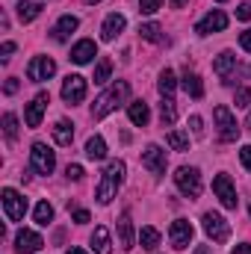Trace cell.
I'll return each mask as SVG.
<instances>
[{
	"instance_id": "1",
	"label": "cell",
	"mask_w": 251,
	"mask_h": 254,
	"mask_svg": "<svg viewBox=\"0 0 251 254\" xmlns=\"http://www.w3.org/2000/svg\"><path fill=\"white\" fill-rule=\"evenodd\" d=\"M127 95H130V83H125V80H122V83H113V86H110V89H107V92L92 104V116H95V119L110 116L113 110H119V107L125 104Z\"/></svg>"
},
{
	"instance_id": "2",
	"label": "cell",
	"mask_w": 251,
	"mask_h": 254,
	"mask_svg": "<svg viewBox=\"0 0 251 254\" xmlns=\"http://www.w3.org/2000/svg\"><path fill=\"white\" fill-rule=\"evenodd\" d=\"M125 172H127V166L122 160H113V163L104 169V178H101V184H98V201H101V204H110V201L116 198V192H119L122 181H125Z\"/></svg>"
},
{
	"instance_id": "3",
	"label": "cell",
	"mask_w": 251,
	"mask_h": 254,
	"mask_svg": "<svg viewBox=\"0 0 251 254\" xmlns=\"http://www.w3.org/2000/svg\"><path fill=\"white\" fill-rule=\"evenodd\" d=\"M30 163H33V169H36L39 175H51L54 166H57V157H54V151H51L45 142H36L33 151H30Z\"/></svg>"
},
{
	"instance_id": "4",
	"label": "cell",
	"mask_w": 251,
	"mask_h": 254,
	"mask_svg": "<svg viewBox=\"0 0 251 254\" xmlns=\"http://www.w3.org/2000/svg\"><path fill=\"white\" fill-rule=\"evenodd\" d=\"M204 231H207V237L213 240V243H228L231 240V225L219 216V213H204Z\"/></svg>"
},
{
	"instance_id": "5",
	"label": "cell",
	"mask_w": 251,
	"mask_h": 254,
	"mask_svg": "<svg viewBox=\"0 0 251 254\" xmlns=\"http://www.w3.org/2000/svg\"><path fill=\"white\" fill-rule=\"evenodd\" d=\"M216 125H219V139L222 142H234L237 136H240V125H237V119H234V113L228 110V107H216Z\"/></svg>"
},
{
	"instance_id": "6",
	"label": "cell",
	"mask_w": 251,
	"mask_h": 254,
	"mask_svg": "<svg viewBox=\"0 0 251 254\" xmlns=\"http://www.w3.org/2000/svg\"><path fill=\"white\" fill-rule=\"evenodd\" d=\"M175 184H178V190L184 192L187 198H198L201 195V175H198V169H178V175H175Z\"/></svg>"
},
{
	"instance_id": "7",
	"label": "cell",
	"mask_w": 251,
	"mask_h": 254,
	"mask_svg": "<svg viewBox=\"0 0 251 254\" xmlns=\"http://www.w3.org/2000/svg\"><path fill=\"white\" fill-rule=\"evenodd\" d=\"M213 71L219 74V80H222V83H228V86H231V83L240 77V63H237V57H234V54H228V51H225V54H219V57H216Z\"/></svg>"
},
{
	"instance_id": "8",
	"label": "cell",
	"mask_w": 251,
	"mask_h": 254,
	"mask_svg": "<svg viewBox=\"0 0 251 254\" xmlns=\"http://www.w3.org/2000/svg\"><path fill=\"white\" fill-rule=\"evenodd\" d=\"M3 210H6V219H9V222H21L24 213H27V198L6 187V190H3Z\"/></svg>"
},
{
	"instance_id": "9",
	"label": "cell",
	"mask_w": 251,
	"mask_h": 254,
	"mask_svg": "<svg viewBox=\"0 0 251 254\" xmlns=\"http://www.w3.org/2000/svg\"><path fill=\"white\" fill-rule=\"evenodd\" d=\"M86 98V77L80 74H68L63 83V101L65 104H80Z\"/></svg>"
},
{
	"instance_id": "10",
	"label": "cell",
	"mask_w": 251,
	"mask_h": 254,
	"mask_svg": "<svg viewBox=\"0 0 251 254\" xmlns=\"http://www.w3.org/2000/svg\"><path fill=\"white\" fill-rule=\"evenodd\" d=\"M213 192L219 195V201H222L228 210H237L240 198H237V190H234V184H231L228 175H216V181H213Z\"/></svg>"
},
{
	"instance_id": "11",
	"label": "cell",
	"mask_w": 251,
	"mask_h": 254,
	"mask_svg": "<svg viewBox=\"0 0 251 254\" xmlns=\"http://www.w3.org/2000/svg\"><path fill=\"white\" fill-rule=\"evenodd\" d=\"M54 71H57V63H54L51 57H36L33 63L27 65V77H30L33 83H45V80H51Z\"/></svg>"
},
{
	"instance_id": "12",
	"label": "cell",
	"mask_w": 251,
	"mask_h": 254,
	"mask_svg": "<svg viewBox=\"0 0 251 254\" xmlns=\"http://www.w3.org/2000/svg\"><path fill=\"white\" fill-rule=\"evenodd\" d=\"M225 27H228V15H225V12H219V9H213V12H207V15L195 24V33L210 36V33H222Z\"/></svg>"
},
{
	"instance_id": "13",
	"label": "cell",
	"mask_w": 251,
	"mask_h": 254,
	"mask_svg": "<svg viewBox=\"0 0 251 254\" xmlns=\"http://www.w3.org/2000/svg\"><path fill=\"white\" fill-rule=\"evenodd\" d=\"M142 166L151 172V175H166V151L163 148H157V145H148L145 151H142Z\"/></svg>"
},
{
	"instance_id": "14",
	"label": "cell",
	"mask_w": 251,
	"mask_h": 254,
	"mask_svg": "<svg viewBox=\"0 0 251 254\" xmlns=\"http://www.w3.org/2000/svg\"><path fill=\"white\" fill-rule=\"evenodd\" d=\"M48 104H51V95H48V92H39V95L30 101V107H27V127L42 125V116H45Z\"/></svg>"
},
{
	"instance_id": "15",
	"label": "cell",
	"mask_w": 251,
	"mask_h": 254,
	"mask_svg": "<svg viewBox=\"0 0 251 254\" xmlns=\"http://www.w3.org/2000/svg\"><path fill=\"white\" fill-rule=\"evenodd\" d=\"M42 246H45V240L36 231H18V237H15V252L18 254H36Z\"/></svg>"
},
{
	"instance_id": "16",
	"label": "cell",
	"mask_w": 251,
	"mask_h": 254,
	"mask_svg": "<svg viewBox=\"0 0 251 254\" xmlns=\"http://www.w3.org/2000/svg\"><path fill=\"white\" fill-rule=\"evenodd\" d=\"M169 234H172V246H175L178 252H184L189 243H192V234H195V231H192V225H189L187 219H178V222H172V231H169Z\"/></svg>"
},
{
	"instance_id": "17",
	"label": "cell",
	"mask_w": 251,
	"mask_h": 254,
	"mask_svg": "<svg viewBox=\"0 0 251 254\" xmlns=\"http://www.w3.org/2000/svg\"><path fill=\"white\" fill-rule=\"evenodd\" d=\"M92 57H98V48H95L92 39H83V42H77V45L71 48V63L86 65V63H92Z\"/></svg>"
},
{
	"instance_id": "18",
	"label": "cell",
	"mask_w": 251,
	"mask_h": 254,
	"mask_svg": "<svg viewBox=\"0 0 251 254\" xmlns=\"http://www.w3.org/2000/svg\"><path fill=\"white\" fill-rule=\"evenodd\" d=\"M127 27L125 15H119V12H113V15H107V21H104V27H101V36L107 39V42H113L122 30Z\"/></svg>"
},
{
	"instance_id": "19",
	"label": "cell",
	"mask_w": 251,
	"mask_h": 254,
	"mask_svg": "<svg viewBox=\"0 0 251 254\" xmlns=\"http://www.w3.org/2000/svg\"><path fill=\"white\" fill-rule=\"evenodd\" d=\"M74 30H77V18H74V15H63V18L54 24V30H51V39H54V42H65V39H68Z\"/></svg>"
},
{
	"instance_id": "20",
	"label": "cell",
	"mask_w": 251,
	"mask_h": 254,
	"mask_svg": "<svg viewBox=\"0 0 251 254\" xmlns=\"http://www.w3.org/2000/svg\"><path fill=\"white\" fill-rule=\"evenodd\" d=\"M92 252L95 254H113V246H110V234L104 225H98L92 231Z\"/></svg>"
},
{
	"instance_id": "21",
	"label": "cell",
	"mask_w": 251,
	"mask_h": 254,
	"mask_svg": "<svg viewBox=\"0 0 251 254\" xmlns=\"http://www.w3.org/2000/svg\"><path fill=\"white\" fill-rule=\"evenodd\" d=\"M119 246L130 252L133 249V222H130V213H125L122 219H119Z\"/></svg>"
},
{
	"instance_id": "22",
	"label": "cell",
	"mask_w": 251,
	"mask_h": 254,
	"mask_svg": "<svg viewBox=\"0 0 251 254\" xmlns=\"http://www.w3.org/2000/svg\"><path fill=\"white\" fill-rule=\"evenodd\" d=\"M127 116H130V122L136 127H145L148 125V119H151V113H148V104L145 101H133L130 107H127Z\"/></svg>"
},
{
	"instance_id": "23",
	"label": "cell",
	"mask_w": 251,
	"mask_h": 254,
	"mask_svg": "<svg viewBox=\"0 0 251 254\" xmlns=\"http://www.w3.org/2000/svg\"><path fill=\"white\" fill-rule=\"evenodd\" d=\"M184 89H187L189 98H204V86H201V77L195 74V71H189V68H184Z\"/></svg>"
},
{
	"instance_id": "24",
	"label": "cell",
	"mask_w": 251,
	"mask_h": 254,
	"mask_svg": "<svg viewBox=\"0 0 251 254\" xmlns=\"http://www.w3.org/2000/svg\"><path fill=\"white\" fill-rule=\"evenodd\" d=\"M42 15V3H36V0H21L18 3V18H21V24H30V21H36Z\"/></svg>"
},
{
	"instance_id": "25",
	"label": "cell",
	"mask_w": 251,
	"mask_h": 254,
	"mask_svg": "<svg viewBox=\"0 0 251 254\" xmlns=\"http://www.w3.org/2000/svg\"><path fill=\"white\" fill-rule=\"evenodd\" d=\"M86 157H89V160H104V157H107V142H104L101 136H92V139L86 142Z\"/></svg>"
},
{
	"instance_id": "26",
	"label": "cell",
	"mask_w": 251,
	"mask_h": 254,
	"mask_svg": "<svg viewBox=\"0 0 251 254\" xmlns=\"http://www.w3.org/2000/svg\"><path fill=\"white\" fill-rule=\"evenodd\" d=\"M54 139H57V145H71L74 142V127H71V122H57V127H54Z\"/></svg>"
},
{
	"instance_id": "27",
	"label": "cell",
	"mask_w": 251,
	"mask_h": 254,
	"mask_svg": "<svg viewBox=\"0 0 251 254\" xmlns=\"http://www.w3.org/2000/svg\"><path fill=\"white\" fill-rule=\"evenodd\" d=\"M175 86H178V83H175V74L166 68V71L160 74V83H157L160 95H163V98H175Z\"/></svg>"
},
{
	"instance_id": "28",
	"label": "cell",
	"mask_w": 251,
	"mask_h": 254,
	"mask_svg": "<svg viewBox=\"0 0 251 254\" xmlns=\"http://www.w3.org/2000/svg\"><path fill=\"white\" fill-rule=\"evenodd\" d=\"M160 119H163V125H175V122H178L175 98H163V104H160Z\"/></svg>"
},
{
	"instance_id": "29",
	"label": "cell",
	"mask_w": 251,
	"mask_h": 254,
	"mask_svg": "<svg viewBox=\"0 0 251 254\" xmlns=\"http://www.w3.org/2000/svg\"><path fill=\"white\" fill-rule=\"evenodd\" d=\"M139 243H142V249L154 252V249L160 246V231H157V228H142V231H139Z\"/></svg>"
},
{
	"instance_id": "30",
	"label": "cell",
	"mask_w": 251,
	"mask_h": 254,
	"mask_svg": "<svg viewBox=\"0 0 251 254\" xmlns=\"http://www.w3.org/2000/svg\"><path fill=\"white\" fill-rule=\"evenodd\" d=\"M139 36H142L145 42L160 45V42H163V27H160V24H142V27H139Z\"/></svg>"
},
{
	"instance_id": "31",
	"label": "cell",
	"mask_w": 251,
	"mask_h": 254,
	"mask_svg": "<svg viewBox=\"0 0 251 254\" xmlns=\"http://www.w3.org/2000/svg\"><path fill=\"white\" fill-rule=\"evenodd\" d=\"M33 219H36V225H51V219H54V207H51L48 201H39Z\"/></svg>"
},
{
	"instance_id": "32",
	"label": "cell",
	"mask_w": 251,
	"mask_h": 254,
	"mask_svg": "<svg viewBox=\"0 0 251 254\" xmlns=\"http://www.w3.org/2000/svg\"><path fill=\"white\" fill-rule=\"evenodd\" d=\"M166 142H169L175 151H189V136H187V133H181V130L166 133Z\"/></svg>"
},
{
	"instance_id": "33",
	"label": "cell",
	"mask_w": 251,
	"mask_h": 254,
	"mask_svg": "<svg viewBox=\"0 0 251 254\" xmlns=\"http://www.w3.org/2000/svg\"><path fill=\"white\" fill-rule=\"evenodd\" d=\"M110 74H113V60H101L98 63V68H95V83H107L110 80Z\"/></svg>"
},
{
	"instance_id": "34",
	"label": "cell",
	"mask_w": 251,
	"mask_h": 254,
	"mask_svg": "<svg viewBox=\"0 0 251 254\" xmlns=\"http://www.w3.org/2000/svg\"><path fill=\"white\" fill-rule=\"evenodd\" d=\"M3 133H6V139H9V142H15V139H18V119H15L12 113H6V116H3Z\"/></svg>"
},
{
	"instance_id": "35",
	"label": "cell",
	"mask_w": 251,
	"mask_h": 254,
	"mask_svg": "<svg viewBox=\"0 0 251 254\" xmlns=\"http://www.w3.org/2000/svg\"><path fill=\"white\" fill-rule=\"evenodd\" d=\"M163 6V0H139V12L142 15H151V12H157Z\"/></svg>"
},
{
	"instance_id": "36",
	"label": "cell",
	"mask_w": 251,
	"mask_h": 254,
	"mask_svg": "<svg viewBox=\"0 0 251 254\" xmlns=\"http://www.w3.org/2000/svg\"><path fill=\"white\" fill-rule=\"evenodd\" d=\"M251 104V89H237V107H249Z\"/></svg>"
},
{
	"instance_id": "37",
	"label": "cell",
	"mask_w": 251,
	"mask_h": 254,
	"mask_svg": "<svg viewBox=\"0 0 251 254\" xmlns=\"http://www.w3.org/2000/svg\"><path fill=\"white\" fill-rule=\"evenodd\" d=\"M237 18H240V21H251V0H249V3H243V6L237 9Z\"/></svg>"
},
{
	"instance_id": "38",
	"label": "cell",
	"mask_w": 251,
	"mask_h": 254,
	"mask_svg": "<svg viewBox=\"0 0 251 254\" xmlns=\"http://www.w3.org/2000/svg\"><path fill=\"white\" fill-rule=\"evenodd\" d=\"M240 160H243V166L251 172V145H243V151H240Z\"/></svg>"
},
{
	"instance_id": "39",
	"label": "cell",
	"mask_w": 251,
	"mask_h": 254,
	"mask_svg": "<svg viewBox=\"0 0 251 254\" xmlns=\"http://www.w3.org/2000/svg\"><path fill=\"white\" fill-rule=\"evenodd\" d=\"M65 175H68L71 181H80V178H83V166H68V169H65Z\"/></svg>"
},
{
	"instance_id": "40",
	"label": "cell",
	"mask_w": 251,
	"mask_h": 254,
	"mask_svg": "<svg viewBox=\"0 0 251 254\" xmlns=\"http://www.w3.org/2000/svg\"><path fill=\"white\" fill-rule=\"evenodd\" d=\"M18 86H21V83H18L15 77H9V80H6V86H3V92H6V95H15V92H18Z\"/></svg>"
},
{
	"instance_id": "41",
	"label": "cell",
	"mask_w": 251,
	"mask_h": 254,
	"mask_svg": "<svg viewBox=\"0 0 251 254\" xmlns=\"http://www.w3.org/2000/svg\"><path fill=\"white\" fill-rule=\"evenodd\" d=\"M189 125H192V133H195V136H204V127H201V119H198V116H192Z\"/></svg>"
},
{
	"instance_id": "42",
	"label": "cell",
	"mask_w": 251,
	"mask_h": 254,
	"mask_svg": "<svg viewBox=\"0 0 251 254\" xmlns=\"http://www.w3.org/2000/svg\"><path fill=\"white\" fill-rule=\"evenodd\" d=\"M15 51V42H3V48H0V54H3V63L9 60V54Z\"/></svg>"
},
{
	"instance_id": "43",
	"label": "cell",
	"mask_w": 251,
	"mask_h": 254,
	"mask_svg": "<svg viewBox=\"0 0 251 254\" xmlns=\"http://www.w3.org/2000/svg\"><path fill=\"white\" fill-rule=\"evenodd\" d=\"M240 45H243V51H251V30H246V33L240 36Z\"/></svg>"
},
{
	"instance_id": "44",
	"label": "cell",
	"mask_w": 251,
	"mask_h": 254,
	"mask_svg": "<svg viewBox=\"0 0 251 254\" xmlns=\"http://www.w3.org/2000/svg\"><path fill=\"white\" fill-rule=\"evenodd\" d=\"M74 222H77V225H86V222H89V213H86V210H77V213H74Z\"/></svg>"
},
{
	"instance_id": "45",
	"label": "cell",
	"mask_w": 251,
	"mask_h": 254,
	"mask_svg": "<svg viewBox=\"0 0 251 254\" xmlns=\"http://www.w3.org/2000/svg\"><path fill=\"white\" fill-rule=\"evenodd\" d=\"M234 254H251V243H243V246H237Z\"/></svg>"
},
{
	"instance_id": "46",
	"label": "cell",
	"mask_w": 251,
	"mask_h": 254,
	"mask_svg": "<svg viewBox=\"0 0 251 254\" xmlns=\"http://www.w3.org/2000/svg\"><path fill=\"white\" fill-rule=\"evenodd\" d=\"M184 3H187V0H172V6H175V9H181Z\"/></svg>"
},
{
	"instance_id": "47",
	"label": "cell",
	"mask_w": 251,
	"mask_h": 254,
	"mask_svg": "<svg viewBox=\"0 0 251 254\" xmlns=\"http://www.w3.org/2000/svg\"><path fill=\"white\" fill-rule=\"evenodd\" d=\"M65 254H86V252H80V249H71V252H65Z\"/></svg>"
},
{
	"instance_id": "48",
	"label": "cell",
	"mask_w": 251,
	"mask_h": 254,
	"mask_svg": "<svg viewBox=\"0 0 251 254\" xmlns=\"http://www.w3.org/2000/svg\"><path fill=\"white\" fill-rule=\"evenodd\" d=\"M246 127H249V130H251V113H249V122H246Z\"/></svg>"
},
{
	"instance_id": "49",
	"label": "cell",
	"mask_w": 251,
	"mask_h": 254,
	"mask_svg": "<svg viewBox=\"0 0 251 254\" xmlns=\"http://www.w3.org/2000/svg\"><path fill=\"white\" fill-rule=\"evenodd\" d=\"M86 3H89V6H92V3H101V0H86Z\"/></svg>"
},
{
	"instance_id": "50",
	"label": "cell",
	"mask_w": 251,
	"mask_h": 254,
	"mask_svg": "<svg viewBox=\"0 0 251 254\" xmlns=\"http://www.w3.org/2000/svg\"><path fill=\"white\" fill-rule=\"evenodd\" d=\"M219 3H225V0H219Z\"/></svg>"
}]
</instances>
